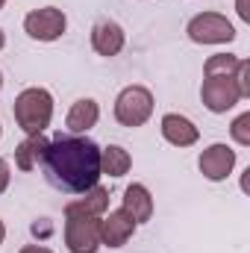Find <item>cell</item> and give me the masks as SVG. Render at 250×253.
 I'll return each instance as SVG.
<instances>
[{"label": "cell", "mask_w": 250, "mask_h": 253, "mask_svg": "<svg viewBox=\"0 0 250 253\" xmlns=\"http://www.w3.org/2000/svg\"><path fill=\"white\" fill-rule=\"evenodd\" d=\"M135 233V221L126 209H115L109 212V218L100 221V245L106 248H124Z\"/></svg>", "instance_id": "cell-9"}, {"label": "cell", "mask_w": 250, "mask_h": 253, "mask_svg": "<svg viewBox=\"0 0 250 253\" xmlns=\"http://www.w3.org/2000/svg\"><path fill=\"white\" fill-rule=\"evenodd\" d=\"M129 165H132V159H129V153H126L124 147L109 144V147H103V150H100V174L124 177L126 171H129Z\"/></svg>", "instance_id": "cell-16"}, {"label": "cell", "mask_w": 250, "mask_h": 253, "mask_svg": "<svg viewBox=\"0 0 250 253\" xmlns=\"http://www.w3.org/2000/svg\"><path fill=\"white\" fill-rule=\"evenodd\" d=\"M233 168H236V150H230L227 144H212L200 153V171L212 183L227 180Z\"/></svg>", "instance_id": "cell-8"}, {"label": "cell", "mask_w": 250, "mask_h": 253, "mask_svg": "<svg viewBox=\"0 0 250 253\" xmlns=\"http://www.w3.org/2000/svg\"><path fill=\"white\" fill-rule=\"evenodd\" d=\"M0 88H3V74H0Z\"/></svg>", "instance_id": "cell-25"}, {"label": "cell", "mask_w": 250, "mask_h": 253, "mask_svg": "<svg viewBox=\"0 0 250 253\" xmlns=\"http://www.w3.org/2000/svg\"><path fill=\"white\" fill-rule=\"evenodd\" d=\"M162 135H165L174 147H191V144L200 138L197 126L191 124L188 118L177 115V112H171V115H165V118H162Z\"/></svg>", "instance_id": "cell-11"}, {"label": "cell", "mask_w": 250, "mask_h": 253, "mask_svg": "<svg viewBox=\"0 0 250 253\" xmlns=\"http://www.w3.org/2000/svg\"><path fill=\"white\" fill-rule=\"evenodd\" d=\"M233 80H236V85H239V94H242V97H250V62L239 59V68H236Z\"/></svg>", "instance_id": "cell-19"}, {"label": "cell", "mask_w": 250, "mask_h": 253, "mask_svg": "<svg viewBox=\"0 0 250 253\" xmlns=\"http://www.w3.org/2000/svg\"><path fill=\"white\" fill-rule=\"evenodd\" d=\"M65 245L71 253H97L100 218L85 212H65Z\"/></svg>", "instance_id": "cell-3"}, {"label": "cell", "mask_w": 250, "mask_h": 253, "mask_svg": "<svg viewBox=\"0 0 250 253\" xmlns=\"http://www.w3.org/2000/svg\"><path fill=\"white\" fill-rule=\"evenodd\" d=\"M186 33H188V39L197 42V44H227V42L236 39L233 24H230L224 15H218V12L194 15V18L188 21Z\"/></svg>", "instance_id": "cell-5"}, {"label": "cell", "mask_w": 250, "mask_h": 253, "mask_svg": "<svg viewBox=\"0 0 250 253\" xmlns=\"http://www.w3.org/2000/svg\"><path fill=\"white\" fill-rule=\"evenodd\" d=\"M47 144H50V141H47L42 132H39V135H27V138L18 144V150H15V162H18V168H21V171H33V168L42 162Z\"/></svg>", "instance_id": "cell-15"}, {"label": "cell", "mask_w": 250, "mask_h": 253, "mask_svg": "<svg viewBox=\"0 0 250 253\" xmlns=\"http://www.w3.org/2000/svg\"><path fill=\"white\" fill-rule=\"evenodd\" d=\"M53 97L47 88H24L15 97V121L27 135H39L50 126Z\"/></svg>", "instance_id": "cell-2"}, {"label": "cell", "mask_w": 250, "mask_h": 253, "mask_svg": "<svg viewBox=\"0 0 250 253\" xmlns=\"http://www.w3.org/2000/svg\"><path fill=\"white\" fill-rule=\"evenodd\" d=\"M200 97H203V106L209 112H218V115L227 112V109H233L242 100L236 80L227 77V74H206L203 88H200Z\"/></svg>", "instance_id": "cell-6"}, {"label": "cell", "mask_w": 250, "mask_h": 253, "mask_svg": "<svg viewBox=\"0 0 250 253\" xmlns=\"http://www.w3.org/2000/svg\"><path fill=\"white\" fill-rule=\"evenodd\" d=\"M124 209L132 215L135 224L150 221V215H153V197H150V191L144 189V186H138V183H132L124 191Z\"/></svg>", "instance_id": "cell-13"}, {"label": "cell", "mask_w": 250, "mask_h": 253, "mask_svg": "<svg viewBox=\"0 0 250 253\" xmlns=\"http://www.w3.org/2000/svg\"><path fill=\"white\" fill-rule=\"evenodd\" d=\"M236 9L242 21H250V0H236Z\"/></svg>", "instance_id": "cell-21"}, {"label": "cell", "mask_w": 250, "mask_h": 253, "mask_svg": "<svg viewBox=\"0 0 250 253\" xmlns=\"http://www.w3.org/2000/svg\"><path fill=\"white\" fill-rule=\"evenodd\" d=\"M68 21H65V12L56 6H44V9H36L24 18V30L30 39L36 42H56L65 33Z\"/></svg>", "instance_id": "cell-7"}, {"label": "cell", "mask_w": 250, "mask_h": 253, "mask_svg": "<svg viewBox=\"0 0 250 253\" xmlns=\"http://www.w3.org/2000/svg\"><path fill=\"white\" fill-rule=\"evenodd\" d=\"M230 132H233V138L239 141V144H250V112L245 115H239L233 126H230Z\"/></svg>", "instance_id": "cell-18"}, {"label": "cell", "mask_w": 250, "mask_h": 253, "mask_svg": "<svg viewBox=\"0 0 250 253\" xmlns=\"http://www.w3.org/2000/svg\"><path fill=\"white\" fill-rule=\"evenodd\" d=\"M3 3H6V0H0V9H3Z\"/></svg>", "instance_id": "cell-26"}, {"label": "cell", "mask_w": 250, "mask_h": 253, "mask_svg": "<svg viewBox=\"0 0 250 253\" xmlns=\"http://www.w3.org/2000/svg\"><path fill=\"white\" fill-rule=\"evenodd\" d=\"M21 253H53V251H47L42 245H27V248H21Z\"/></svg>", "instance_id": "cell-22"}, {"label": "cell", "mask_w": 250, "mask_h": 253, "mask_svg": "<svg viewBox=\"0 0 250 253\" xmlns=\"http://www.w3.org/2000/svg\"><path fill=\"white\" fill-rule=\"evenodd\" d=\"M97 118H100V106H97L91 97H83V100H77V103L68 109L65 124H68L71 132H88L91 126L97 124Z\"/></svg>", "instance_id": "cell-12"}, {"label": "cell", "mask_w": 250, "mask_h": 253, "mask_svg": "<svg viewBox=\"0 0 250 253\" xmlns=\"http://www.w3.org/2000/svg\"><path fill=\"white\" fill-rule=\"evenodd\" d=\"M109 209V191L100 186H91L88 191H83V197L65 203V212H85V215H103Z\"/></svg>", "instance_id": "cell-14"}, {"label": "cell", "mask_w": 250, "mask_h": 253, "mask_svg": "<svg viewBox=\"0 0 250 253\" xmlns=\"http://www.w3.org/2000/svg\"><path fill=\"white\" fill-rule=\"evenodd\" d=\"M0 132H3V129H0Z\"/></svg>", "instance_id": "cell-27"}, {"label": "cell", "mask_w": 250, "mask_h": 253, "mask_svg": "<svg viewBox=\"0 0 250 253\" xmlns=\"http://www.w3.org/2000/svg\"><path fill=\"white\" fill-rule=\"evenodd\" d=\"M153 115V94L144 85H126L115 100V118L124 126H141Z\"/></svg>", "instance_id": "cell-4"}, {"label": "cell", "mask_w": 250, "mask_h": 253, "mask_svg": "<svg viewBox=\"0 0 250 253\" xmlns=\"http://www.w3.org/2000/svg\"><path fill=\"white\" fill-rule=\"evenodd\" d=\"M9 180H12V174H9V165H6V159H0V194L9 189Z\"/></svg>", "instance_id": "cell-20"}, {"label": "cell", "mask_w": 250, "mask_h": 253, "mask_svg": "<svg viewBox=\"0 0 250 253\" xmlns=\"http://www.w3.org/2000/svg\"><path fill=\"white\" fill-rule=\"evenodd\" d=\"M47 180L65 191H88L100 177V147L91 138H56L47 144L44 156Z\"/></svg>", "instance_id": "cell-1"}, {"label": "cell", "mask_w": 250, "mask_h": 253, "mask_svg": "<svg viewBox=\"0 0 250 253\" xmlns=\"http://www.w3.org/2000/svg\"><path fill=\"white\" fill-rule=\"evenodd\" d=\"M91 47L100 56H118L124 47V30L115 21H97L91 27Z\"/></svg>", "instance_id": "cell-10"}, {"label": "cell", "mask_w": 250, "mask_h": 253, "mask_svg": "<svg viewBox=\"0 0 250 253\" xmlns=\"http://www.w3.org/2000/svg\"><path fill=\"white\" fill-rule=\"evenodd\" d=\"M3 239H6V227H3V221H0V245H3Z\"/></svg>", "instance_id": "cell-23"}, {"label": "cell", "mask_w": 250, "mask_h": 253, "mask_svg": "<svg viewBox=\"0 0 250 253\" xmlns=\"http://www.w3.org/2000/svg\"><path fill=\"white\" fill-rule=\"evenodd\" d=\"M239 68V56H230V53H215L206 59V74H227L233 77Z\"/></svg>", "instance_id": "cell-17"}, {"label": "cell", "mask_w": 250, "mask_h": 253, "mask_svg": "<svg viewBox=\"0 0 250 253\" xmlns=\"http://www.w3.org/2000/svg\"><path fill=\"white\" fill-rule=\"evenodd\" d=\"M3 44H6V36H3V30H0V50H3Z\"/></svg>", "instance_id": "cell-24"}]
</instances>
